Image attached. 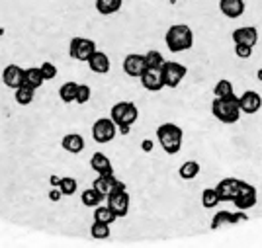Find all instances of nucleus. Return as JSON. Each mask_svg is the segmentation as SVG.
Returning a JSON list of instances; mask_svg holds the SVG:
<instances>
[{
  "mask_svg": "<svg viewBox=\"0 0 262 248\" xmlns=\"http://www.w3.org/2000/svg\"><path fill=\"white\" fill-rule=\"evenodd\" d=\"M211 114L215 116V119H219L221 123H237L241 118V104L239 96H235V92L229 96L215 98L211 102Z\"/></svg>",
  "mask_w": 262,
  "mask_h": 248,
  "instance_id": "f257e3e1",
  "label": "nucleus"
},
{
  "mask_svg": "<svg viewBox=\"0 0 262 248\" xmlns=\"http://www.w3.org/2000/svg\"><path fill=\"white\" fill-rule=\"evenodd\" d=\"M164 43L172 53H180V51H188L194 45V32L190 26L186 24H174L166 30L164 35Z\"/></svg>",
  "mask_w": 262,
  "mask_h": 248,
  "instance_id": "f03ea898",
  "label": "nucleus"
},
{
  "mask_svg": "<svg viewBox=\"0 0 262 248\" xmlns=\"http://www.w3.org/2000/svg\"><path fill=\"white\" fill-rule=\"evenodd\" d=\"M157 139H159V143H161V147H163V151L166 154H176L182 149L184 131L176 123H163V125L157 127Z\"/></svg>",
  "mask_w": 262,
  "mask_h": 248,
  "instance_id": "7ed1b4c3",
  "label": "nucleus"
},
{
  "mask_svg": "<svg viewBox=\"0 0 262 248\" xmlns=\"http://www.w3.org/2000/svg\"><path fill=\"white\" fill-rule=\"evenodd\" d=\"M129 204H131V197L127 194V190H125V184L123 182H116L114 186V190L108 194V205L110 209L116 213V217L120 219V217H125L129 213Z\"/></svg>",
  "mask_w": 262,
  "mask_h": 248,
  "instance_id": "20e7f679",
  "label": "nucleus"
},
{
  "mask_svg": "<svg viewBox=\"0 0 262 248\" xmlns=\"http://www.w3.org/2000/svg\"><path fill=\"white\" fill-rule=\"evenodd\" d=\"M110 118L114 119L118 127H131L139 118V109L131 102H118L110 109Z\"/></svg>",
  "mask_w": 262,
  "mask_h": 248,
  "instance_id": "39448f33",
  "label": "nucleus"
},
{
  "mask_svg": "<svg viewBox=\"0 0 262 248\" xmlns=\"http://www.w3.org/2000/svg\"><path fill=\"white\" fill-rule=\"evenodd\" d=\"M94 51H96V43L88 37H73L69 43V57L80 63H86Z\"/></svg>",
  "mask_w": 262,
  "mask_h": 248,
  "instance_id": "423d86ee",
  "label": "nucleus"
},
{
  "mask_svg": "<svg viewBox=\"0 0 262 248\" xmlns=\"http://www.w3.org/2000/svg\"><path fill=\"white\" fill-rule=\"evenodd\" d=\"M188 75V69L182 63L176 61H164L163 65V80L166 88H178V84L184 80V76Z\"/></svg>",
  "mask_w": 262,
  "mask_h": 248,
  "instance_id": "0eeeda50",
  "label": "nucleus"
},
{
  "mask_svg": "<svg viewBox=\"0 0 262 248\" xmlns=\"http://www.w3.org/2000/svg\"><path fill=\"white\" fill-rule=\"evenodd\" d=\"M118 133V125L112 118H100L92 125V139L96 143H110Z\"/></svg>",
  "mask_w": 262,
  "mask_h": 248,
  "instance_id": "6e6552de",
  "label": "nucleus"
},
{
  "mask_svg": "<svg viewBox=\"0 0 262 248\" xmlns=\"http://www.w3.org/2000/svg\"><path fill=\"white\" fill-rule=\"evenodd\" d=\"M233 204H235L237 209H243V211L251 209L252 205H256V188H254L252 184L243 182V180H241L239 192H237V195H235Z\"/></svg>",
  "mask_w": 262,
  "mask_h": 248,
  "instance_id": "1a4fd4ad",
  "label": "nucleus"
},
{
  "mask_svg": "<svg viewBox=\"0 0 262 248\" xmlns=\"http://www.w3.org/2000/svg\"><path fill=\"white\" fill-rule=\"evenodd\" d=\"M141 84L145 90L149 92H159L164 88V80H163V66L161 69H151L147 66L145 73L141 75Z\"/></svg>",
  "mask_w": 262,
  "mask_h": 248,
  "instance_id": "9d476101",
  "label": "nucleus"
},
{
  "mask_svg": "<svg viewBox=\"0 0 262 248\" xmlns=\"http://www.w3.org/2000/svg\"><path fill=\"white\" fill-rule=\"evenodd\" d=\"M147 69V63H145V55L139 53H131L123 59V73L131 78H141V75Z\"/></svg>",
  "mask_w": 262,
  "mask_h": 248,
  "instance_id": "9b49d317",
  "label": "nucleus"
},
{
  "mask_svg": "<svg viewBox=\"0 0 262 248\" xmlns=\"http://www.w3.org/2000/svg\"><path fill=\"white\" fill-rule=\"evenodd\" d=\"M239 104H241V111L243 114H256L258 109L262 108V96L254 90H247L239 96Z\"/></svg>",
  "mask_w": 262,
  "mask_h": 248,
  "instance_id": "f8f14e48",
  "label": "nucleus"
},
{
  "mask_svg": "<svg viewBox=\"0 0 262 248\" xmlns=\"http://www.w3.org/2000/svg\"><path fill=\"white\" fill-rule=\"evenodd\" d=\"M239 186H241V180H237V178H223L215 186V192H217L221 201H233L237 192H239Z\"/></svg>",
  "mask_w": 262,
  "mask_h": 248,
  "instance_id": "ddd939ff",
  "label": "nucleus"
},
{
  "mask_svg": "<svg viewBox=\"0 0 262 248\" xmlns=\"http://www.w3.org/2000/svg\"><path fill=\"white\" fill-rule=\"evenodd\" d=\"M219 10L225 18L237 20L245 14L247 4H245V0H219Z\"/></svg>",
  "mask_w": 262,
  "mask_h": 248,
  "instance_id": "4468645a",
  "label": "nucleus"
},
{
  "mask_svg": "<svg viewBox=\"0 0 262 248\" xmlns=\"http://www.w3.org/2000/svg\"><path fill=\"white\" fill-rule=\"evenodd\" d=\"M24 71L26 69H22L20 65H8L2 73V82L12 90L20 88L24 84Z\"/></svg>",
  "mask_w": 262,
  "mask_h": 248,
  "instance_id": "2eb2a0df",
  "label": "nucleus"
},
{
  "mask_svg": "<svg viewBox=\"0 0 262 248\" xmlns=\"http://www.w3.org/2000/svg\"><path fill=\"white\" fill-rule=\"evenodd\" d=\"M233 41H235V45H249V47H254L256 41H258V32H256V28H252V26L237 28V30L233 32Z\"/></svg>",
  "mask_w": 262,
  "mask_h": 248,
  "instance_id": "dca6fc26",
  "label": "nucleus"
},
{
  "mask_svg": "<svg viewBox=\"0 0 262 248\" xmlns=\"http://www.w3.org/2000/svg\"><path fill=\"white\" fill-rule=\"evenodd\" d=\"M86 65L90 66V71L92 73H96V75H106V73H110V66H112V63H110V57L104 51H94L92 53V57L86 61Z\"/></svg>",
  "mask_w": 262,
  "mask_h": 248,
  "instance_id": "f3484780",
  "label": "nucleus"
},
{
  "mask_svg": "<svg viewBox=\"0 0 262 248\" xmlns=\"http://www.w3.org/2000/svg\"><path fill=\"white\" fill-rule=\"evenodd\" d=\"M90 168L96 174H114V166H112V161L104 152H94L92 159H90Z\"/></svg>",
  "mask_w": 262,
  "mask_h": 248,
  "instance_id": "a211bd4d",
  "label": "nucleus"
},
{
  "mask_svg": "<svg viewBox=\"0 0 262 248\" xmlns=\"http://www.w3.org/2000/svg\"><path fill=\"white\" fill-rule=\"evenodd\" d=\"M61 147H63L67 152H71V154H78V152L84 151V139H82L78 133H69V135H65L63 141H61Z\"/></svg>",
  "mask_w": 262,
  "mask_h": 248,
  "instance_id": "6ab92c4d",
  "label": "nucleus"
},
{
  "mask_svg": "<svg viewBox=\"0 0 262 248\" xmlns=\"http://www.w3.org/2000/svg\"><path fill=\"white\" fill-rule=\"evenodd\" d=\"M116 182H118V180H116L114 174H98V178L92 182V188H96L104 197H108V194L114 190Z\"/></svg>",
  "mask_w": 262,
  "mask_h": 248,
  "instance_id": "aec40b11",
  "label": "nucleus"
},
{
  "mask_svg": "<svg viewBox=\"0 0 262 248\" xmlns=\"http://www.w3.org/2000/svg\"><path fill=\"white\" fill-rule=\"evenodd\" d=\"M45 78L43 75H41V69L39 66H30V69H26L24 71V84L26 86H32V88H37L43 86Z\"/></svg>",
  "mask_w": 262,
  "mask_h": 248,
  "instance_id": "412c9836",
  "label": "nucleus"
},
{
  "mask_svg": "<svg viewBox=\"0 0 262 248\" xmlns=\"http://www.w3.org/2000/svg\"><path fill=\"white\" fill-rule=\"evenodd\" d=\"M123 0H96V10L102 16H110V14H116L120 12Z\"/></svg>",
  "mask_w": 262,
  "mask_h": 248,
  "instance_id": "4be33fe9",
  "label": "nucleus"
},
{
  "mask_svg": "<svg viewBox=\"0 0 262 248\" xmlns=\"http://www.w3.org/2000/svg\"><path fill=\"white\" fill-rule=\"evenodd\" d=\"M33 94H35V88L26 86V84H22L20 88H16V90H14V98H16V102H18L20 106H28V104H32L33 98H35Z\"/></svg>",
  "mask_w": 262,
  "mask_h": 248,
  "instance_id": "5701e85b",
  "label": "nucleus"
},
{
  "mask_svg": "<svg viewBox=\"0 0 262 248\" xmlns=\"http://www.w3.org/2000/svg\"><path fill=\"white\" fill-rule=\"evenodd\" d=\"M118 217H116V213L110 209V205H96L94 207V221H102V223H108V225H112L114 221H116Z\"/></svg>",
  "mask_w": 262,
  "mask_h": 248,
  "instance_id": "b1692460",
  "label": "nucleus"
},
{
  "mask_svg": "<svg viewBox=\"0 0 262 248\" xmlns=\"http://www.w3.org/2000/svg\"><path fill=\"white\" fill-rule=\"evenodd\" d=\"M77 88H78V84L73 82V80L65 82L63 86L59 88V98H61V102H65V104L75 102V100H77Z\"/></svg>",
  "mask_w": 262,
  "mask_h": 248,
  "instance_id": "393cba45",
  "label": "nucleus"
},
{
  "mask_svg": "<svg viewBox=\"0 0 262 248\" xmlns=\"http://www.w3.org/2000/svg\"><path fill=\"white\" fill-rule=\"evenodd\" d=\"M200 174V164L196 161H186L180 168H178V176L182 180H194Z\"/></svg>",
  "mask_w": 262,
  "mask_h": 248,
  "instance_id": "a878e982",
  "label": "nucleus"
},
{
  "mask_svg": "<svg viewBox=\"0 0 262 248\" xmlns=\"http://www.w3.org/2000/svg\"><path fill=\"white\" fill-rule=\"evenodd\" d=\"M82 205L84 207H96V205L102 204V199H104V195L100 194L96 188H90V190H84L82 192Z\"/></svg>",
  "mask_w": 262,
  "mask_h": 248,
  "instance_id": "bb28decb",
  "label": "nucleus"
},
{
  "mask_svg": "<svg viewBox=\"0 0 262 248\" xmlns=\"http://www.w3.org/2000/svg\"><path fill=\"white\" fill-rule=\"evenodd\" d=\"M90 237L96 238V240L110 238V225L108 223H102V221H94L92 227H90Z\"/></svg>",
  "mask_w": 262,
  "mask_h": 248,
  "instance_id": "cd10ccee",
  "label": "nucleus"
},
{
  "mask_svg": "<svg viewBox=\"0 0 262 248\" xmlns=\"http://www.w3.org/2000/svg\"><path fill=\"white\" fill-rule=\"evenodd\" d=\"M219 204H221V199H219L215 188H206V190L202 192V205H204L206 209H211V207H215V205H219Z\"/></svg>",
  "mask_w": 262,
  "mask_h": 248,
  "instance_id": "c85d7f7f",
  "label": "nucleus"
},
{
  "mask_svg": "<svg viewBox=\"0 0 262 248\" xmlns=\"http://www.w3.org/2000/svg\"><path fill=\"white\" fill-rule=\"evenodd\" d=\"M59 190L63 192V195H73L78 190V182L75 178H71V176H65V178H61Z\"/></svg>",
  "mask_w": 262,
  "mask_h": 248,
  "instance_id": "c756f323",
  "label": "nucleus"
},
{
  "mask_svg": "<svg viewBox=\"0 0 262 248\" xmlns=\"http://www.w3.org/2000/svg\"><path fill=\"white\" fill-rule=\"evenodd\" d=\"M145 63H147V66H151V69H161L164 65V59L157 49H151V51H147V55H145Z\"/></svg>",
  "mask_w": 262,
  "mask_h": 248,
  "instance_id": "7c9ffc66",
  "label": "nucleus"
},
{
  "mask_svg": "<svg viewBox=\"0 0 262 248\" xmlns=\"http://www.w3.org/2000/svg\"><path fill=\"white\" fill-rule=\"evenodd\" d=\"M221 225H231V211H219L213 215L211 223H209V229H219Z\"/></svg>",
  "mask_w": 262,
  "mask_h": 248,
  "instance_id": "2f4dec72",
  "label": "nucleus"
},
{
  "mask_svg": "<svg viewBox=\"0 0 262 248\" xmlns=\"http://www.w3.org/2000/svg\"><path fill=\"white\" fill-rule=\"evenodd\" d=\"M213 94H215V98H223V96H229V94H233V82L231 80H219L217 84H215V88H213Z\"/></svg>",
  "mask_w": 262,
  "mask_h": 248,
  "instance_id": "473e14b6",
  "label": "nucleus"
},
{
  "mask_svg": "<svg viewBox=\"0 0 262 248\" xmlns=\"http://www.w3.org/2000/svg\"><path fill=\"white\" fill-rule=\"evenodd\" d=\"M90 96H92V90H90V86L88 84H78L77 88V104H86L88 100H90Z\"/></svg>",
  "mask_w": 262,
  "mask_h": 248,
  "instance_id": "72a5a7b5",
  "label": "nucleus"
},
{
  "mask_svg": "<svg viewBox=\"0 0 262 248\" xmlns=\"http://www.w3.org/2000/svg\"><path fill=\"white\" fill-rule=\"evenodd\" d=\"M39 69H41V75H43L45 80H53L55 76H57V66L53 63H49V61H45Z\"/></svg>",
  "mask_w": 262,
  "mask_h": 248,
  "instance_id": "f704fd0d",
  "label": "nucleus"
},
{
  "mask_svg": "<svg viewBox=\"0 0 262 248\" xmlns=\"http://www.w3.org/2000/svg\"><path fill=\"white\" fill-rule=\"evenodd\" d=\"M235 55L239 59H249L252 55V47H249V45H235Z\"/></svg>",
  "mask_w": 262,
  "mask_h": 248,
  "instance_id": "c9c22d12",
  "label": "nucleus"
},
{
  "mask_svg": "<svg viewBox=\"0 0 262 248\" xmlns=\"http://www.w3.org/2000/svg\"><path fill=\"white\" fill-rule=\"evenodd\" d=\"M61 197H63V192H61L59 188H53V190L49 192V199H51V201H59Z\"/></svg>",
  "mask_w": 262,
  "mask_h": 248,
  "instance_id": "e433bc0d",
  "label": "nucleus"
},
{
  "mask_svg": "<svg viewBox=\"0 0 262 248\" xmlns=\"http://www.w3.org/2000/svg\"><path fill=\"white\" fill-rule=\"evenodd\" d=\"M141 149H143L145 152H151V151H153V141L145 139V141L141 143Z\"/></svg>",
  "mask_w": 262,
  "mask_h": 248,
  "instance_id": "4c0bfd02",
  "label": "nucleus"
},
{
  "mask_svg": "<svg viewBox=\"0 0 262 248\" xmlns=\"http://www.w3.org/2000/svg\"><path fill=\"white\" fill-rule=\"evenodd\" d=\"M49 184H51V188H59V184H61V178H59V176H51V178H49Z\"/></svg>",
  "mask_w": 262,
  "mask_h": 248,
  "instance_id": "58836bf2",
  "label": "nucleus"
},
{
  "mask_svg": "<svg viewBox=\"0 0 262 248\" xmlns=\"http://www.w3.org/2000/svg\"><path fill=\"white\" fill-rule=\"evenodd\" d=\"M118 131H120L121 135H127V133H129V127H118Z\"/></svg>",
  "mask_w": 262,
  "mask_h": 248,
  "instance_id": "ea45409f",
  "label": "nucleus"
},
{
  "mask_svg": "<svg viewBox=\"0 0 262 248\" xmlns=\"http://www.w3.org/2000/svg\"><path fill=\"white\" fill-rule=\"evenodd\" d=\"M256 75H258V78H260V80H262V69H260V71H258V73H256Z\"/></svg>",
  "mask_w": 262,
  "mask_h": 248,
  "instance_id": "a19ab883",
  "label": "nucleus"
}]
</instances>
